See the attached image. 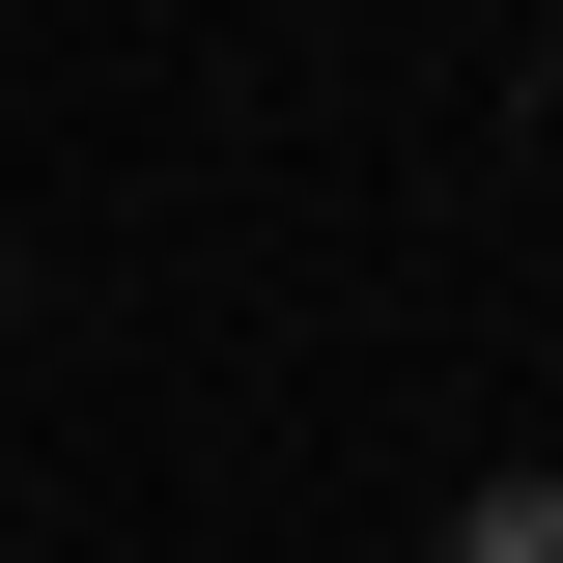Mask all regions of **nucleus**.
<instances>
[{
	"label": "nucleus",
	"instance_id": "obj_1",
	"mask_svg": "<svg viewBox=\"0 0 563 563\" xmlns=\"http://www.w3.org/2000/svg\"><path fill=\"white\" fill-rule=\"evenodd\" d=\"M451 563H563V479H479V507H451Z\"/></svg>",
	"mask_w": 563,
	"mask_h": 563
}]
</instances>
